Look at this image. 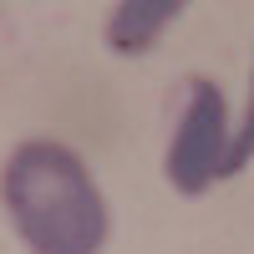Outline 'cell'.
I'll return each instance as SVG.
<instances>
[{"label": "cell", "instance_id": "cell-4", "mask_svg": "<svg viewBox=\"0 0 254 254\" xmlns=\"http://www.w3.org/2000/svg\"><path fill=\"white\" fill-rule=\"evenodd\" d=\"M249 158H254V81H249V112H244V127L234 132V142H229V178H234Z\"/></svg>", "mask_w": 254, "mask_h": 254}, {"label": "cell", "instance_id": "cell-2", "mask_svg": "<svg viewBox=\"0 0 254 254\" xmlns=\"http://www.w3.org/2000/svg\"><path fill=\"white\" fill-rule=\"evenodd\" d=\"M183 117H178V132L168 142V183L178 193L198 198L208 193L219 178H229V107H224V92L214 87L208 76H188L183 87Z\"/></svg>", "mask_w": 254, "mask_h": 254}, {"label": "cell", "instance_id": "cell-3", "mask_svg": "<svg viewBox=\"0 0 254 254\" xmlns=\"http://www.w3.org/2000/svg\"><path fill=\"white\" fill-rule=\"evenodd\" d=\"M183 15V0H122L107 20V46L117 56H142L158 46V36Z\"/></svg>", "mask_w": 254, "mask_h": 254}, {"label": "cell", "instance_id": "cell-1", "mask_svg": "<svg viewBox=\"0 0 254 254\" xmlns=\"http://www.w3.org/2000/svg\"><path fill=\"white\" fill-rule=\"evenodd\" d=\"M0 203L31 254H97L107 244V198L61 142H20L0 173Z\"/></svg>", "mask_w": 254, "mask_h": 254}]
</instances>
